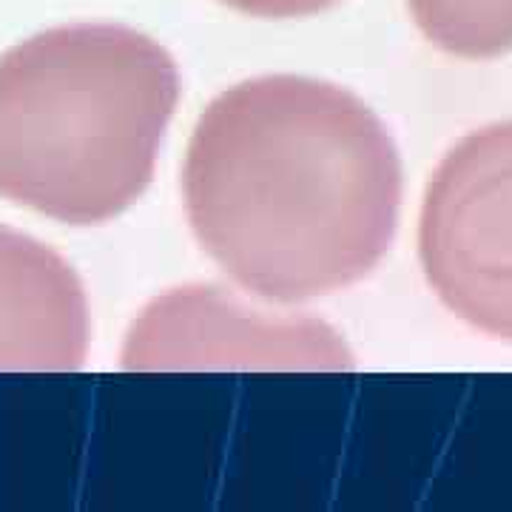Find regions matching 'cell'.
I'll list each match as a JSON object with an SVG mask.
<instances>
[{
	"mask_svg": "<svg viewBox=\"0 0 512 512\" xmlns=\"http://www.w3.org/2000/svg\"><path fill=\"white\" fill-rule=\"evenodd\" d=\"M126 370H350L345 342L313 319H271L217 288L154 299L123 348Z\"/></svg>",
	"mask_w": 512,
	"mask_h": 512,
	"instance_id": "cell-4",
	"label": "cell"
},
{
	"mask_svg": "<svg viewBox=\"0 0 512 512\" xmlns=\"http://www.w3.org/2000/svg\"><path fill=\"white\" fill-rule=\"evenodd\" d=\"M89 333V302L72 265L0 225V373L80 370Z\"/></svg>",
	"mask_w": 512,
	"mask_h": 512,
	"instance_id": "cell-5",
	"label": "cell"
},
{
	"mask_svg": "<svg viewBox=\"0 0 512 512\" xmlns=\"http://www.w3.org/2000/svg\"><path fill=\"white\" fill-rule=\"evenodd\" d=\"M419 256L439 299L512 342V120L467 134L427 185Z\"/></svg>",
	"mask_w": 512,
	"mask_h": 512,
	"instance_id": "cell-3",
	"label": "cell"
},
{
	"mask_svg": "<svg viewBox=\"0 0 512 512\" xmlns=\"http://www.w3.org/2000/svg\"><path fill=\"white\" fill-rule=\"evenodd\" d=\"M185 211L245 291L305 302L367 276L390 248L402 160L356 94L274 74L222 92L194 128Z\"/></svg>",
	"mask_w": 512,
	"mask_h": 512,
	"instance_id": "cell-1",
	"label": "cell"
},
{
	"mask_svg": "<svg viewBox=\"0 0 512 512\" xmlns=\"http://www.w3.org/2000/svg\"><path fill=\"white\" fill-rule=\"evenodd\" d=\"M225 6L254 18H308L325 12L339 0H222Z\"/></svg>",
	"mask_w": 512,
	"mask_h": 512,
	"instance_id": "cell-7",
	"label": "cell"
},
{
	"mask_svg": "<svg viewBox=\"0 0 512 512\" xmlns=\"http://www.w3.org/2000/svg\"><path fill=\"white\" fill-rule=\"evenodd\" d=\"M410 15L441 52L487 60L512 52V0H407Z\"/></svg>",
	"mask_w": 512,
	"mask_h": 512,
	"instance_id": "cell-6",
	"label": "cell"
},
{
	"mask_svg": "<svg viewBox=\"0 0 512 512\" xmlns=\"http://www.w3.org/2000/svg\"><path fill=\"white\" fill-rule=\"evenodd\" d=\"M177 63L114 23L57 26L0 57V197L72 225L123 214L154 177Z\"/></svg>",
	"mask_w": 512,
	"mask_h": 512,
	"instance_id": "cell-2",
	"label": "cell"
}]
</instances>
